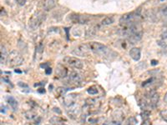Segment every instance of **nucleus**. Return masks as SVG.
Returning a JSON list of instances; mask_svg holds the SVG:
<instances>
[{"mask_svg":"<svg viewBox=\"0 0 167 125\" xmlns=\"http://www.w3.org/2000/svg\"><path fill=\"white\" fill-rule=\"evenodd\" d=\"M121 33L123 36L126 37L130 43L135 44L138 41H140L143 35V31H142V27L141 23H137L133 25L127 26V27H123L121 29Z\"/></svg>","mask_w":167,"mask_h":125,"instance_id":"1","label":"nucleus"},{"mask_svg":"<svg viewBox=\"0 0 167 125\" xmlns=\"http://www.w3.org/2000/svg\"><path fill=\"white\" fill-rule=\"evenodd\" d=\"M141 20V15L140 13L137 12H132L129 14H124L119 19V23L122 27H127V26L133 25L135 23H140Z\"/></svg>","mask_w":167,"mask_h":125,"instance_id":"2","label":"nucleus"},{"mask_svg":"<svg viewBox=\"0 0 167 125\" xmlns=\"http://www.w3.org/2000/svg\"><path fill=\"white\" fill-rule=\"evenodd\" d=\"M23 57L22 54L17 50H13L10 52V53L8 54V66L11 68H16L20 65H22L23 62Z\"/></svg>","mask_w":167,"mask_h":125,"instance_id":"3","label":"nucleus"},{"mask_svg":"<svg viewBox=\"0 0 167 125\" xmlns=\"http://www.w3.org/2000/svg\"><path fill=\"white\" fill-rule=\"evenodd\" d=\"M87 45L89 47V51L93 52L95 54L105 56L110 53L109 48L105 45L98 43V42H91V43H89Z\"/></svg>","mask_w":167,"mask_h":125,"instance_id":"4","label":"nucleus"},{"mask_svg":"<svg viewBox=\"0 0 167 125\" xmlns=\"http://www.w3.org/2000/svg\"><path fill=\"white\" fill-rule=\"evenodd\" d=\"M46 19V15L43 12H36L34 14L32 15L29 19V27L33 30L37 29L42 24Z\"/></svg>","mask_w":167,"mask_h":125,"instance_id":"5","label":"nucleus"},{"mask_svg":"<svg viewBox=\"0 0 167 125\" xmlns=\"http://www.w3.org/2000/svg\"><path fill=\"white\" fill-rule=\"evenodd\" d=\"M63 62L66 63L67 65L70 66L71 68L77 69H81L83 68V62L78 58L75 57H70L67 56L65 58H63Z\"/></svg>","mask_w":167,"mask_h":125,"instance_id":"6","label":"nucleus"},{"mask_svg":"<svg viewBox=\"0 0 167 125\" xmlns=\"http://www.w3.org/2000/svg\"><path fill=\"white\" fill-rule=\"evenodd\" d=\"M66 111L68 113V115L72 118H75L77 116L79 115L80 112H81V108L80 106L79 105L78 103H75L71 104L70 106L66 107Z\"/></svg>","mask_w":167,"mask_h":125,"instance_id":"7","label":"nucleus"},{"mask_svg":"<svg viewBox=\"0 0 167 125\" xmlns=\"http://www.w3.org/2000/svg\"><path fill=\"white\" fill-rule=\"evenodd\" d=\"M70 19L74 23H79V24H85L89 22V18L87 15L79 14H72L70 15Z\"/></svg>","mask_w":167,"mask_h":125,"instance_id":"8","label":"nucleus"},{"mask_svg":"<svg viewBox=\"0 0 167 125\" xmlns=\"http://www.w3.org/2000/svg\"><path fill=\"white\" fill-rule=\"evenodd\" d=\"M81 82V78L76 72H72L69 75V83L72 85H78Z\"/></svg>","mask_w":167,"mask_h":125,"instance_id":"9","label":"nucleus"},{"mask_svg":"<svg viewBox=\"0 0 167 125\" xmlns=\"http://www.w3.org/2000/svg\"><path fill=\"white\" fill-rule=\"evenodd\" d=\"M89 51V47L87 44H82L80 46H79L78 48H76L74 49V51L73 52L74 53L77 54L79 56H85L87 54V53Z\"/></svg>","mask_w":167,"mask_h":125,"instance_id":"10","label":"nucleus"},{"mask_svg":"<svg viewBox=\"0 0 167 125\" xmlns=\"http://www.w3.org/2000/svg\"><path fill=\"white\" fill-rule=\"evenodd\" d=\"M56 74L60 78H65L68 76V69L62 64H59L56 67Z\"/></svg>","mask_w":167,"mask_h":125,"instance_id":"11","label":"nucleus"},{"mask_svg":"<svg viewBox=\"0 0 167 125\" xmlns=\"http://www.w3.org/2000/svg\"><path fill=\"white\" fill-rule=\"evenodd\" d=\"M130 56L135 61H139L141 57V50L139 48H131L130 51Z\"/></svg>","mask_w":167,"mask_h":125,"instance_id":"12","label":"nucleus"},{"mask_svg":"<svg viewBox=\"0 0 167 125\" xmlns=\"http://www.w3.org/2000/svg\"><path fill=\"white\" fill-rule=\"evenodd\" d=\"M76 94H69L66 95L63 98V103L65 107H68L73 104V103H76Z\"/></svg>","mask_w":167,"mask_h":125,"instance_id":"13","label":"nucleus"},{"mask_svg":"<svg viewBox=\"0 0 167 125\" xmlns=\"http://www.w3.org/2000/svg\"><path fill=\"white\" fill-rule=\"evenodd\" d=\"M42 4H43V8L45 10L49 11L55 7L56 1L55 0H44Z\"/></svg>","mask_w":167,"mask_h":125,"instance_id":"14","label":"nucleus"},{"mask_svg":"<svg viewBox=\"0 0 167 125\" xmlns=\"http://www.w3.org/2000/svg\"><path fill=\"white\" fill-rule=\"evenodd\" d=\"M8 54L7 53V49L3 45V44H1V57H0L1 64H5V62L8 61Z\"/></svg>","mask_w":167,"mask_h":125,"instance_id":"15","label":"nucleus"},{"mask_svg":"<svg viewBox=\"0 0 167 125\" xmlns=\"http://www.w3.org/2000/svg\"><path fill=\"white\" fill-rule=\"evenodd\" d=\"M6 100H7L8 103L11 106V108H13V110L14 111L18 110L19 103H18V101L15 99L14 97H12V96H8L7 98H6Z\"/></svg>","mask_w":167,"mask_h":125,"instance_id":"16","label":"nucleus"},{"mask_svg":"<svg viewBox=\"0 0 167 125\" xmlns=\"http://www.w3.org/2000/svg\"><path fill=\"white\" fill-rule=\"evenodd\" d=\"M24 116H25V118H26L27 119H29V120H34V119H36V118H38L36 113L33 112V110L26 111V112L24 113Z\"/></svg>","mask_w":167,"mask_h":125,"instance_id":"17","label":"nucleus"},{"mask_svg":"<svg viewBox=\"0 0 167 125\" xmlns=\"http://www.w3.org/2000/svg\"><path fill=\"white\" fill-rule=\"evenodd\" d=\"M50 122V123L53 125H61L63 123V119L62 118H60V117H58V116H54V117H53L51 118V119L49 120Z\"/></svg>","mask_w":167,"mask_h":125,"instance_id":"18","label":"nucleus"},{"mask_svg":"<svg viewBox=\"0 0 167 125\" xmlns=\"http://www.w3.org/2000/svg\"><path fill=\"white\" fill-rule=\"evenodd\" d=\"M114 22H115L114 18H112V17H106V18H104V19L101 21V24L103 26H108L112 24Z\"/></svg>","mask_w":167,"mask_h":125,"instance_id":"19","label":"nucleus"},{"mask_svg":"<svg viewBox=\"0 0 167 125\" xmlns=\"http://www.w3.org/2000/svg\"><path fill=\"white\" fill-rule=\"evenodd\" d=\"M108 122L104 118H97L93 125H107Z\"/></svg>","mask_w":167,"mask_h":125,"instance_id":"20","label":"nucleus"},{"mask_svg":"<svg viewBox=\"0 0 167 125\" xmlns=\"http://www.w3.org/2000/svg\"><path fill=\"white\" fill-rule=\"evenodd\" d=\"M122 118H119L118 117H115V118L111 122H109L107 125H121Z\"/></svg>","mask_w":167,"mask_h":125,"instance_id":"21","label":"nucleus"},{"mask_svg":"<svg viewBox=\"0 0 167 125\" xmlns=\"http://www.w3.org/2000/svg\"><path fill=\"white\" fill-rule=\"evenodd\" d=\"M137 124V119L135 117H130L125 121V125H136Z\"/></svg>","mask_w":167,"mask_h":125,"instance_id":"22","label":"nucleus"},{"mask_svg":"<svg viewBox=\"0 0 167 125\" xmlns=\"http://www.w3.org/2000/svg\"><path fill=\"white\" fill-rule=\"evenodd\" d=\"M141 118H142V119L143 120H145V119H149V118H150V112L148 110H146V109H145V110L143 111L142 113H141Z\"/></svg>","mask_w":167,"mask_h":125,"instance_id":"23","label":"nucleus"},{"mask_svg":"<svg viewBox=\"0 0 167 125\" xmlns=\"http://www.w3.org/2000/svg\"><path fill=\"white\" fill-rule=\"evenodd\" d=\"M87 92L89 93V94H91V95H94V94L98 93V89L95 87H90V88L87 89Z\"/></svg>","mask_w":167,"mask_h":125,"instance_id":"24","label":"nucleus"},{"mask_svg":"<svg viewBox=\"0 0 167 125\" xmlns=\"http://www.w3.org/2000/svg\"><path fill=\"white\" fill-rule=\"evenodd\" d=\"M160 117L162 118V119H164L165 121L167 122V109L160 111Z\"/></svg>","mask_w":167,"mask_h":125,"instance_id":"25","label":"nucleus"},{"mask_svg":"<svg viewBox=\"0 0 167 125\" xmlns=\"http://www.w3.org/2000/svg\"><path fill=\"white\" fill-rule=\"evenodd\" d=\"M67 90H69V89H67V88H62V87H60V88H58L57 89V91L60 93L61 95H63L65 92H66Z\"/></svg>","mask_w":167,"mask_h":125,"instance_id":"26","label":"nucleus"},{"mask_svg":"<svg viewBox=\"0 0 167 125\" xmlns=\"http://www.w3.org/2000/svg\"><path fill=\"white\" fill-rule=\"evenodd\" d=\"M18 84H19V87H21V88H25V89H28V90H29V86H28V85H27L26 84L23 83V82H19ZM25 89H24V91L26 92V90H25Z\"/></svg>","mask_w":167,"mask_h":125,"instance_id":"27","label":"nucleus"},{"mask_svg":"<svg viewBox=\"0 0 167 125\" xmlns=\"http://www.w3.org/2000/svg\"><path fill=\"white\" fill-rule=\"evenodd\" d=\"M161 14L167 17V5H165L163 7L161 8Z\"/></svg>","mask_w":167,"mask_h":125,"instance_id":"28","label":"nucleus"},{"mask_svg":"<svg viewBox=\"0 0 167 125\" xmlns=\"http://www.w3.org/2000/svg\"><path fill=\"white\" fill-rule=\"evenodd\" d=\"M16 2L20 6H23L25 4V3H26V0H16Z\"/></svg>","mask_w":167,"mask_h":125,"instance_id":"29","label":"nucleus"},{"mask_svg":"<svg viewBox=\"0 0 167 125\" xmlns=\"http://www.w3.org/2000/svg\"><path fill=\"white\" fill-rule=\"evenodd\" d=\"M142 125H151V123L150 121V119H145V120H143Z\"/></svg>","mask_w":167,"mask_h":125,"instance_id":"30","label":"nucleus"},{"mask_svg":"<svg viewBox=\"0 0 167 125\" xmlns=\"http://www.w3.org/2000/svg\"><path fill=\"white\" fill-rule=\"evenodd\" d=\"M45 73H46V74H51V73H52V69H51V68L48 67L47 69H45Z\"/></svg>","mask_w":167,"mask_h":125,"instance_id":"31","label":"nucleus"},{"mask_svg":"<svg viewBox=\"0 0 167 125\" xmlns=\"http://www.w3.org/2000/svg\"><path fill=\"white\" fill-rule=\"evenodd\" d=\"M1 113L2 114H5L6 113V107L4 106V105H1Z\"/></svg>","mask_w":167,"mask_h":125,"instance_id":"32","label":"nucleus"},{"mask_svg":"<svg viewBox=\"0 0 167 125\" xmlns=\"http://www.w3.org/2000/svg\"><path fill=\"white\" fill-rule=\"evenodd\" d=\"M54 112H57L59 114H61V111L60 110V108H54Z\"/></svg>","mask_w":167,"mask_h":125,"instance_id":"33","label":"nucleus"},{"mask_svg":"<svg viewBox=\"0 0 167 125\" xmlns=\"http://www.w3.org/2000/svg\"><path fill=\"white\" fill-rule=\"evenodd\" d=\"M38 92L41 93H45V88H39V89L38 90Z\"/></svg>","mask_w":167,"mask_h":125,"instance_id":"34","label":"nucleus"},{"mask_svg":"<svg viewBox=\"0 0 167 125\" xmlns=\"http://www.w3.org/2000/svg\"><path fill=\"white\" fill-rule=\"evenodd\" d=\"M164 100H165V102L167 103V92H166V93L165 94V97H164Z\"/></svg>","mask_w":167,"mask_h":125,"instance_id":"35","label":"nucleus"},{"mask_svg":"<svg viewBox=\"0 0 167 125\" xmlns=\"http://www.w3.org/2000/svg\"><path fill=\"white\" fill-rule=\"evenodd\" d=\"M157 63H158L157 61H156V60H152V65H156V64H157Z\"/></svg>","mask_w":167,"mask_h":125,"instance_id":"36","label":"nucleus"},{"mask_svg":"<svg viewBox=\"0 0 167 125\" xmlns=\"http://www.w3.org/2000/svg\"><path fill=\"white\" fill-rule=\"evenodd\" d=\"M15 72H16V73H19V74L21 73V71H19V70H17V69H15Z\"/></svg>","mask_w":167,"mask_h":125,"instance_id":"37","label":"nucleus"},{"mask_svg":"<svg viewBox=\"0 0 167 125\" xmlns=\"http://www.w3.org/2000/svg\"><path fill=\"white\" fill-rule=\"evenodd\" d=\"M61 125H67V124H64V123H62V124Z\"/></svg>","mask_w":167,"mask_h":125,"instance_id":"38","label":"nucleus"}]
</instances>
